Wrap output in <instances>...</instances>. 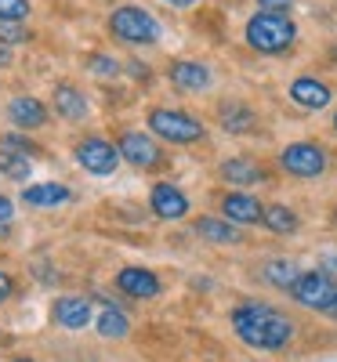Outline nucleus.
Returning a JSON list of instances; mask_svg holds the SVG:
<instances>
[{"instance_id":"obj_1","label":"nucleus","mask_w":337,"mask_h":362,"mask_svg":"<svg viewBox=\"0 0 337 362\" xmlns=\"http://www.w3.org/2000/svg\"><path fill=\"white\" fill-rule=\"evenodd\" d=\"M232 329L243 344L258 351H283L294 341V319L283 315L275 305H265V300L239 305L232 312Z\"/></svg>"},{"instance_id":"obj_2","label":"nucleus","mask_w":337,"mask_h":362,"mask_svg":"<svg viewBox=\"0 0 337 362\" xmlns=\"http://www.w3.org/2000/svg\"><path fill=\"white\" fill-rule=\"evenodd\" d=\"M243 40L258 54H283L297 44V25L290 15H275V11H254L243 25Z\"/></svg>"},{"instance_id":"obj_3","label":"nucleus","mask_w":337,"mask_h":362,"mask_svg":"<svg viewBox=\"0 0 337 362\" xmlns=\"http://www.w3.org/2000/svg\"><path fill=\"white\" fill-rule=\"evenodd\" d=\"M149 131L171 141V145H196L203 141V124L193 112H181V109H152L149 112Z\"/></svg>"},{"instance_id":"obj_4","label":"nucleus","mask_w":337,"mask_h":362,"mask_svg":"<svg viewBox=\"0 0 337 362\" xmlns=\"http://www.w3.org/2000/svg\"><path fill=\"white\" fill-rule=\"evenodd\" d=\"M280 167L297 177V181H312V177H323L326 167H330V156L319 141H290L283 145L280 153Z\"/></svg>"},{"instance_id":"obj_5","label":"nucleus","mask_w":337,"mask_h":362,"mask_svg":"<svg viewBox=\"0 0 337 362\" xmlns=\"http://www.w3.org/2000/svg\"><path fill=\"white\" fill-rule=\"evenodd\" d=\"M290 297L297 300L301 308L309 312H330L337 305V279L323 268H312V272H301V279L294 283Z\"/></svg>"},{"instance_id":"obj_6","label":"nucleus","mask_w":337,"mask_h":362,"mask_svg":"<svg viewBox=\"0 0 337 362\" xmlns=\"http://www.w3.org/2000/svg\"><path fill=\"white\" fill-rule=\"evenodd\" d=\"M109 29L124 40V44H156L160 40V22L152 18L149 11L135 8V4H124L109 15Z\"/></svg>"},{"instance_id":"obj_7","label":"nucleus","mask_w":337,"mask_h":362,"mask_svg":"<svg viewBox=\"0 0 337 362\" xmlns=\"http://www.w3.org/2000/svg\"><path fill=\"white\" fill-rule=\"evenodd\" d=\"M116 148H120V156H124L131 167H138V170H156L164 163V148L149 134H142V131H127Z\"/></svg>"},{"instance_id":"obj_8","label":"nucleus","mask_w":337,"mask_h":362,"mask_svg":"<svg viewBox=\"0 0 337 362\" xmlns=\"http://www.w3.org/2000/svg\"><path fill=\"white\" fill-rule=\"evenodd\" d=\"M120 160H124V156H120V148L109 145L105 138H84L76 145V163L87 174H113Z\"/></svg>"},{"instance_id":"obj_9","label":"nucleus","mask_w":337,"mask_h":362,"mask_svg":"<svg viewBox=\"0 0 337 362\" xmlns=\"http://www.w3.org/2000/svg\"><path fill=\"white\" fill-rule=\"evenodd\" d=\"M261 214H265V203L254 199L251 192H243V189H232L222 196V218L239 225V228H247V225H261Z\"/></svg>"},{"instance_id":"obj_10","label":"nucleus","mask_w":337,"mask_h":362,"mask_svg":"<svg viewBox=\"0 0 337 362\" xmlns=\"http://www.w3.org/2000/svg\"><path fill=\"white\" fill-rule=\"evenodd\" d=\"M218 174H222L225 185H232V189H254V185H265V181H268L265 167H261L258 160H251V156H232V160H225V163L218 167Z\"/></svg>"},{"instance_id":"obj_11","label":"nucleus","mask_w":337,"mask_h":362,"mask_svg":"<svg viewBox=\"0 0 337 362\" xmlns=\"http://www.w3.org/2000/svg\"><path fill=\"white\" fill-rule=\"evenodd\" d=\"M149 206H152V214L164 218V221H181L189 214V196L181 189H174L171 181H160V185H152Z\"/></svg>"},{"instance_id":"obj_12","label":"nucleus","mask_w":337,"mask_h":362,"mask_svg":"<svg viewBox=\"0 0 337 362\" xmlns=\"http://www.w3.org/2000/svg\"><path fill=\"white\" fill-rule=\"evenodd\" d=\"M290 102L301 105V109H309V112H319L333 102V87L323 83L319 76H297L290 83Z\"/></svg>"},{"instance_id":"obj_13","label":"nucleus","mask_w":337,"mask_h":362,"mask_svg":"<svg viewBox=\"0 0 337 362\" xmlns=\"http://www.w3.org/2000/svg\"><path fill=\"white\" fill-rule=\"evenodd\" d=\"M116 286L124 290L127 297H138V300H152V297H160L164 283L156 279V272H149V268H124L116 276Z\"/></svg>"},{"instance_id":"obj_14","label":"nucleus","mask_w":337,"mask_h":362,"mask_svg":"<svg viewBox=\"0 0 337 362\" xmlns=\"http://www.w3.org/2000/svg\"><path fill=\"white\" fill-rule=\"evenodd\" d=\"M167 76H171V83H174V87H181V90H207V87L214 83L210 66L193 62V58H181V62H171Z\"/></svg>"},{"instance_id":"obj_15","label":"nucleus","mask_w":337,"mask_h":362,"mask_svg":"<svg viewBox=\"0 0 337 362\" xmlns=\"http://www.w3.org/2000/svg\"><path fill=\"white\" fill-rule=\"evenodd\" d=\"M218 124L229 134H254L258 131V116H254L251 105H243V102L232 98V102H222L218 105Z\"/></svg>"},{"instance_id":"obj_16","label":"nucleus","mask_w":337,"mask_h":362,"mask_svg":"<svg viewBox=\"0 0 337 362\" xmlns=\"http://www.w3.org/2000/svg\"><path fill=\"white\" fill-rule=\"evenodd\" d=\"M193 228H196L200 239H207V243H214V247H236V243H243L239 225H232L225 218H196Z\"/></svg>"},{"instance_id":"obj_17","label":"nucleus","mask_w":337,"mask_h":362,"mask_svg":"<svg viewBox=\"0 0 337 362\" xmlns=\"http://www.w3.org/2000/svg\"><path fill=\"white\" fill-rule=\"evenodd\" d=\"M55 322L66 329H84L91 322V297H58L51 308Z\"/></svg>"},{"instance_id":"obj_18","label":"nucleus","mask_w":337,"mask_h":362,"mask_svg":"<svg viewBox=\"0 0 337 362\" xmlns=\"http://www.w3.org/2000/svg\"><path fill=\"white\" fill-rule=\"evenodd\" d=\"M8 116H11V124L22 127V131H37V127L47 124V109H44V102L29 98V95H18V98L8 105Z\"/></svg>"},{"instance_id":"obj_19","label":"nucleus","mask_w":337,"mask_h":362,"mask_svg":"<svg viewBox=\"0 0 337 362\" xmlns=\"http://www.w3.org/2000/svg\"><path fill=\"white\" fill-rule=\"evenodd\" d=\"M261 279L268 283V286H275V290H294V283L301 279V268H297V261H290V257H272V261H265L261 264Z\"/></svg>"},{"instance_id":"obj_20","label":"nucleus","mask_w":337,"mask_h":362,"mask_svg":"<svg viewBox=\"0 0 337 362\" xmlns=\"http://www.w3.org/2000/svg\"><path fill=\"white\" fill-rule=\"evenodd\" d=\"M69 189L66 185H58V181H40V185H29V189H22V203H29V206H37V210H44V206H58V203H69Z\"/></svg>"},{"instance_id":"obj_21","label":"nucleus","mask_w":337,"mask_h":362,"mask_svg":"<svg viewBox=\"0 0 337 362\" xmlns=\"http://www.w3.org/2000/svg\"><path fill=\"white\" fill-rule=\"evenodd\" d=\"M261 225L275 235H290L301 228V218H297V210L287 206V203H265V214H261Z\"/></svg>"},{"instance_id":"obj_22","label":"nucleus","mask_w":337,"mask_h":362,"mask_svg":"<svg viewBox=\"0 0 337 362\" xmlns=\"http://www.w3.org/2000/svg\"><path fill=\"white\" fill-rule=\"evenodd\" d=\"M55 109H58V116H66V119H84L87 116V98L73 83H58L55 87Z\"/></svg>"},{"instance_id":"obj_23","label":"nucleus","mask_w":337,"mask_h":362,"mask_svg":"<svg viewBox=\"0 0 337 362\" xmlns=\"http://www.w3.org/2000/svg\"><path fill=\"white\" fill-rule=\"evenodd\" d=\"M127 329H131V322H127V315L124 312H116L113 305H105L102 308V315H98V334L102 337H127Z\"/></svg>"},{"instance_id":"obj_24","label":"nucleus","mask_w":337,"mask_h":362,"mask_svg":"<svg viewBox=\"0 0 337 362\" xmlns=\"http://www.w3.org/2000/svg\"><path fill=\"white\" fill-rule=\"evenodd\" d=\"M0 170H4L11 181H22V177H29V156L0 145Z\"/></svg>"},{"instance_id":"obj_25","label":"nucleus","mask_w":337,"mask_h":362,"mask_svg":"<svg viewBox=\"0 0 337 362\" xmlns=\"http://www.w3.org/2000/svg\"><path fill=\"white\" fill-rule=\"evenodd\" d=\"M29 15V0H0V22H22Z\"/></svg>"},{"instance_id":"obj_26","label":"nucleus","mask_w":337,"mask_h":362,"mask_svg":"<svg viewBox=\"0 0 337 362\" xmlns=\"http://www.w3.org/2000/svg\"><path fill=\"white\" fill-rule=\"evenodd\" d=\"M22 40H29V33L18 22H0V44H22Z\"/></svg>"},{"instance_id":"obj_27","label":"nucleus","mask_w":337,"mask_h":362,"mask_svg":"<svg viewBox=\"0 0 337 362\" xmlns=\"http://www.w3.org/2000/svg\"><path fill=\"white\" fill-rule=\"evenodd\" d=\"M258 8L261 11H275V15H290L294 0H258Z\"/></svg>"},{"instance_id":"obj_28","label":"nucleus","mask_w":337,"mask_h":362,"mask_svg":"<svg viewBox=\"0 0 337 362\" xmlns=\"http://www.w3.org/2000/svg\"><path fill=\"white\" fill-rule=\"evenodd\" d=\"M91 69L95 73H120V62H113V58H91Z\"/></svg>"},{"instance_id":"obj_29","label":"nucleus","mask_w":337,"mask_h":362,"mask_svg":"<svg viewBox=\"0 0 337 362\" xmlns=\"http://www.w3.org/2000/svg\"><path fill=\"white\" fill-rule=\"evenodd\" d=\"M11 218H15V206H11V199H4V196H0V232H8Z\"/></svg>"},{"instance_id":"obj_30","label":"nucleus","mask_w":337,"mask_h":362,"mask_svg":"<svg viewBox=\"0 0 337 362\" xmlns=\"http://www.w3.org/2000/svg\"><path fill=\"white\" fill-rule=\"evenodd\" d=\"M15 293V279L8 276V272H0V300H8Z\"/></svg>"},{"instance_id":"obj_31","label":"nucleus","mask_w":337,"mask_h":362,"mask_svg":"<svg viewBox=\"0 0 337 362\" xmlns=\"http://www.w3.org/2000/svg\"><path fill=\"white\" fill-rule=\"evenodd\" d=\"M4 66H11V51H8V44H0V69Z\"/></svg>"},{"instance_id":"obj_32","label":"nucleus","mask_w":337,"mask_h":362,"mask_svg":"<svg viewBox=\"0 0 337 362\" xmlns=\"http://www.w3.org/2000/svg\"><path fill=\"white\" fill-rule=\"evenodd\" d=\"M167 4H171V8H193L196 0H167Z\"/></svg>"},{"instance_id":"obj_33","label":"nucleus","mask_w":337,"mask_h":362,"mask_svg":"<svg viewBox=\"0 0 337 362\" xmlns=\"http://www.w3.org/2000/svg\"><path fill=\"white\" fill-rule=\"evenodd\" d=\"M333 134H337V112H333Z\"/></svg>"},{"instance_id":"obj_34","label":"nucleus","mask_w":337,"mask_h":362,"mask_svg":"<svg viewBox=\"0 0 337 362\" xmlns=\"http://www.w3.org/2000/svg\"><path fill=\"white\" fill-rule=\"evenodd\" d=\"M330 315H333V319H337V305H333V308H330Z\"/></svg>"},{"instance_id":"obj_35","label":"nucleus","mask_w":337,"mask_h":362,"mask_svg":"<svg viewBox=\"0 0 337 362\" xmlns=\"http://www.w3.org/2000/svg\"><path fill=\"white\" fill-rule=\"evenodd\" d=\"M333 221H337V206H333Z\"/></svg>"},{"instance_id":"obj_36","label":"nucleus","mask_w":337,"mask_h":362,"mask_svg":"<svg viewBox=\"0 0 337 362\" xmlns=\"http://www.w3.org/2000/svg\"><path fill=\"white\" fill-rule=\"evenodd\" d=\"M18 362H25V358H18Z\"/></svg>"}]
</instances>
